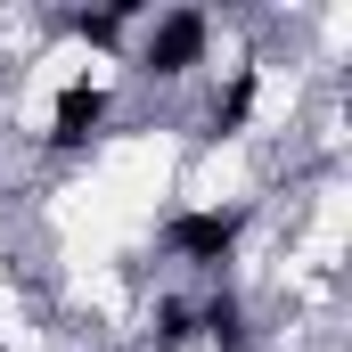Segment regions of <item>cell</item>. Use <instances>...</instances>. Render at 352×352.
Wrapping results in <instances>:
<instances>
[{"instance_id": "1", "label": "cell", "mask_w": 352, "mask_h": 352, "mask_svg": "<svg viewBox=\"0 0 352 352\" xmlns=\"http://www.w3.org/2000/svg\"><path fill=\"white\" fill-rule=\"evenodd\" d=\"M246 230H254V205H180V213H164L156 246H164L180 270H197V278H230Z\"/></svg>"}, {"instance_id": "2", "label": "cell", "mask_w": 352, "mask_h": 352, "mask_svg": "<svg viewBox=\"0 0 352 352\" xmlns=\"http://www.w3.org/2000/svg\"><path fill=\"white\" fill-rule=\"evenodd\" d=\"M205 58H213V16H205V8H156L148 33H140V50H131V66H140L148 82H180V74H197Z\"/></svg>"}, {"instance_id": "3", "label": "cell", "mask_w": 352, "mask_h": 352, "mask_svg": "<svg viewBox=\"0 0 352 352\" xmlns=\"http://www.w3.org/2000/svg\"><path fill=\"white\" fill-rule=\"evenodd\" d=\"M107 123H115V90L90 82V74H74V82L50 98V131H41V148H50V156H82V148L107 140Z\"/></svg>"}, {"instance_id": "4", "label": "cell", "mask_w": 352, "mask_h": 352, "mask_svg": "<svg viewBox=\"0 0 352 352\" xmlns=\"http://www.w3.org/2000/svg\"><path fill=\"white\" fill-rule=\"evenodd\" d=\"M197 344H213V352H254V311H246V295H238L230 278H213V287L197 295Z\"/></svg>"}, {"instance_id": "5", "label": "cell", "mask_w": 352, "mask_h": 352, "mask_svg": "<svg viewBox=\"0 0 352 352\" xmlns=\"http://www.w3.org/2000/svg\"><path fill=\"white\" fill-rule=\"evenodd\" d=\"M254 107H263V66H230L221 90L205 98V140H238L254 123Z\"/></svg>"}, {"instance_id": "6", "label": "cell", "mask_w": 352, "mask_h": 352, "mask_svg": "<svg viewBox=\"0 0 352 352\" xmlns=\"http://www.w3.org/2000/svg\"><path fill=\"white\" fill-rule=\"evenodd\" d=\"M131 25H148V0H107V8H58V33H74L90 50H123Z\"/></svg>"}, {"instance_id": "7", "label": "cell", "mask_w": 352, "mask_h": 352, "mask_svg": "<svg viewBox=\"0 0 352 352\" xmlns=\"http://www.w3.org/2000/svg\"><path fill=\"white\" fill-rule=\"evenodd\" d=\"M148 344H156V352H188V344H197V295H164V303H156Z\"/></svg>"}]
</instances>
